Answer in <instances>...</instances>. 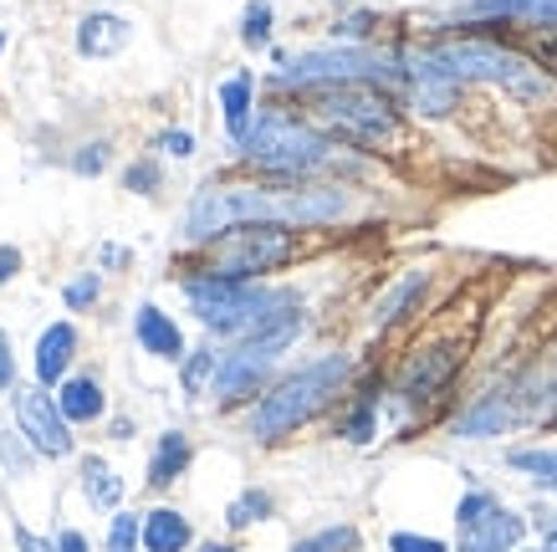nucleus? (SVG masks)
Masks as SVG:
<instances>
[{
  "label": "nucleus",
  "mask_w": 557,
  "mask_h": 552,
  "mask_svg": "<svg viewBox=\"0 0 557 552\" xmlns=\"http://www.w3.org/2000/svg\"><path fill=\"white\" fill-rule=\"evenodd\" d=\"M267 512H271V496H267V491H246V496H236V502H231L225 522H231V527H251V522H261Z\"/></svg>",
  "instance_id": "24"
},
{
  "label": "nucleus",
  "mask_w": 557,
  "mask_h": 552,
  "mask_svg": "<svg viewBox=\"0 0 557 552\" xmlns=\"http://www.w3.org/2000/svg\"><path fill=\"white\" fill-rule=\"evenodd\" d=\"M456 522H460L456 552H511L527 532L522 517L507 512V506H496V496H486V491H471V496L460 502Z\"/></svg>",
  "instance_id": "9"
},
{
  "label": "nucleus",
  "mask_w": 557,
  "mask_h": 552,
  "mask_svg": "<svg viewBox=\"0 0 557 552\" xmlns=\"http://www.w3.org/2000/svg\"><path fill=\"white\" fill-rule=\"evenodd\" d=\"M312 113H318L327 128L358 138V144H384V138H394V113H388V102L363 93V87H354V83L318 93V98H312Z\"/></svg>",
  "instance_id": "7"
},
{
  "label": "nucleus",
  "mask_w": 557,
  "mask_h": 552,
  "mask_svg": "<svg viewBox=\"0 0 557 552\" xmlns=\"http://www.w3.org/2000/svg\"><path fill=\"white\" fill-rule=\"evenodd\" d=\"M16 384V364H11V343H5V333H0V389Z\"/></svg>",
  "instance_id": "37"
},
{
  "label": "nucleus",
  "mask_w": 557,
  "mask_h": 552,
  "mask_svg": "<svg viewBox=\"0 0 557 552\" xmlns=\"http://www.w3.org/2000/svg\"><path fill=\"white\" fill-rule=\"evenodd\" d=\"M210 373H220L215 353H195V358H189V368H185V389H189V394H200Z\"/></svg>",
  "instance_id": "28"
},
{
  "label": "nucleus",
  "mask_w": 557,
  "mask_h": 552,
  "mask_svg": "<svg viewBox=\"0 0 557 552\" xmlns=\"http://www.w3.org/2000/svg\"><path fill=\"white\" fill-rule=\"evenodd\" d=\"M185 466H189V440L180 430H170V436L159 440V455H153V466H149V486H170Z\"/></svg>",
  "instance_id": "19"
},
{
  "label": "nucleus",
  "mask_w": 557,
  "mask_h": 552,
  "mask_svg": "<svg viewBox=\"0 0 557 552\" xmlns=\"http://www.w3.org/2000/svg\"><path fill=\"white\" fill-rule=\"evenodd\" d=\"M348 210L338 189H246V184H205L189 200V235L215 241L240 220L256 225H322Z\"/></svg>",
  "instance_id": "1"
},
{
  "label": "nucleus",
  "mask_w": 557,
  "mask_h": 552,
  "mask_svg": "<svg viewBox=\"0 0 557 552\" xmlns=\"http://www.w3.org/2000/svg\"><path fill=\"white\" fill-rule=\"evenodd\" d=\"M16 271H21V252L16 246H0V282H11Z\"/></svg>",
  "instance_id": "36"
},
{
  "label": "nucleus",
  "mask_w": 557,
  "mask_h": 552,
  "mask_svg": "<svg viewBox=\"0 0 557 552\" xmlns=\"http://www.w3.org/2000/svg\"><path fill=\"white\" fill-rule=\"evenodd\" d=\"M507 425H511V404H507V400H486V404H475L471 415L460 419V436L481 440V436H496V430H507Z\"/></svg>",
  "instance_id": "22"
},
{
  "label": "nucleus",
  "mask_w": 557,
  "mask_h": 552,
  "mask_svg": "<svg viewBox=\"0 0 557 552\" xmlns=\"http://www.w3.org/2000/svg\"><path fill=\"white\" fill-rule=\"evenodd\" d=\"M517 470H532L542 486H557V451H517L511 455Z\"/></svg>",
  "instance_id": "25"
},
{
  "label": "nucleus",
  "mask_w": 557,
  "mask_h": 552,
  "mask_svg": "<svg viewBox=\"0 0 557 552\" xmlns=\"http://www.w3.org/2000/svg\"><path fill=\"white\" fill-rule=\"evenodd\" d=\"M394 77V62L388 57H373V51H307L297 62L276 72L282 87H307V83H388Z\"/></svg>",
  "instance_id": "8"
},
{
  "label": "nucleus",
  "mask_w": 557,
  "mask_h": 552,
  "mask_svg": "<svg viewBox=\"0 0 557 552\" xmlns=\"http://www.w3.org/2000/svg\"><path fill=\"white\" fill-rule=\"evenodd\" d=\"M138 343H144L149 353H159V358H180V353H185L180 328H174L159 307H138Z\"/></svg>",
  "instance_id": "15"
},
{
  "label": "nucleus",
  "mask_w": 557,
  "mask_h": 552,
  "mask_svg": "<svg viewBox=\"0 0 557 552\" xmlns=\"http://www.w3.org/2000/svg\"><path fill=\"white\" fill-rule=\"evenodd\" d=\"M354 548H358V532L338 527V532H322V537H312V542H302L297 552H354Z\"/></svg>",
  "instance_id": "27"
},
{
  "label": "nucleus",
  "mask_w": 557,
  "mask_h": 552,
  "mask_svg": "<svg viewBox=\"0 0 557 552\" xmlns=\"http://www.w3.org/2000/svg\"><path fill=\"white\" fill-rule=\"evenodd\" d=\"M123 41H128V21H119V16H87L83 32H77V47H83L87 57H108V51H119Z\"/></svg>",
  "instance_id": "16"
},
{
  "label": "nucleus",
  "mask_w": 557,
  "mask_h": 552,
  "mask_svg": "<svg viewBox=\"0 0 557 552\" xmlns=\"http://www.w3.org/2000/svg\"><path fill=\"white\" fill-rule=\"evenodd\" d=\"M450 368H456V353L450 348H430L424 358H414L405 373V394L409 400H430L445 379H450Z\"/></svg>",
  "instance_id": "13"
},
{
  "label": "nucleus",
  "mask_w": 557,
  "mask_h": 552,
  "mask_svg": "<svg viewBox=\"0 0 557 552\" xmlns=\"http://www.w3.org/2000/svg\"><path fill=\"white\" fill-rule=\"evenodd\" d=\"M420 286H424V277H409V282L399 286V292H394V297H388L384 307H379V322H394V318H399V307H405V302L414 297V292H420Z\"/></svg>",
  "instance_id": "30"
},
{
  "label": "nucleus",
  "mask_w": 557,
  "mask_h": 552,
  "mask_svg": "<svg viewBox=\"0 0 557 552\" xmlns=\"http://www.w3.org/2000/svg\"><path fill=\"white\" fill-rule=\"evenodd\" d=\"M240 36H246V47H267V41H271V5H267V0H251Z\"/></svg>",
  "instance_id": "26"
},
{
  "label": "nucleus",
  "mask_w": 557,
  "mask_h": 552,
  "mask_svg": "<svg viewBox=\"0 0 557 552\" xmlns=\"http://www.w3.org/2000/svg\"><path fill=\"white\" fill-rule=\"evenodd\" d=\"M369 21H373V16H348V21L338 26V36H358V32H369Z\"/></svg>",
  "instance_id": "40"
},
{
  "label": "nucleus",
  "mask_w": 557,
  "mask_h": 552,
  "mask_svg": "<svg viewBox=\"0 0 557 552\" xmlns=\"http://www.w3.org/2000/svg\"><path fill=\"white\" fill-rule=\"evenodd\" d=\"M292 256V235L282 225H246V231H225L210 246V277H231L246 282L256 271L282 267Z\"/></svg>",
  "instance_id": "6"
},
{
  "label": "nucleus",
  "mask_w": 557,
  "mask_h": 552,
  "mask_svg": "<svg viewBox=\"0 0 557 552\" xmlns=\"http://www.w3.org/2000/svg\"><path fill=\"white\" fill-rule=\"evenodd\" d=\"M276 364V353L271 348H261V343H246V348H236L225 364H220V373H215V394L220 400H240L246 389H256L261 384V373Z\"/></svg>",
  "instance_id": "11"
},
{
  "label": "nucleus",
  "mask_w": 557,
  "mask_h": 552,
  "mask_svg": "<svg viewBox=\"0 0 557 552\" xmlns=\"http://www.w3.org/2000/svg\"><path fill=\"white\" fill-rule=\"evenodd\" d=\"M62 415L77 419V425H87V419H98L102 415V389L92 384V379H72L67 389H62Z\"/></svg>",
  "instance_id": "21"
},
{
  "label": "nucleus",
  "mask_w": 557,
  "mask_h": 552,
  "mask_svg": "<svg viewBox=\"0 0 557 552\" xmlns=\"http://www.w3.org/2000/svg\"><path fill=\"white\" fill-rule=\"evenodd\" d=\"M394 552H445V542H435V537H414V532H399L394 542H388Z\"/></svg>",
  "instance_id": "31"
},
{
  "label": "nucleus",
  "mask_w": 557,
  "mask_h": 552,
  "mask_svg": "<svg viewBox=\"0 0 557 552\" xmlns=\"http://www.w3.org/2000/svg\"><path fill=\"white\" fill-rule=\"evenodd\" d=\"M144 542H149V552H180L189 542V522L180 512H149Z\"/></svg>",
  "instance_id": "17"
},
{
  "label": "nucleus",
  "mask_w": 557,
  "mask_h": 552,
  "mask_svg": "<svg viewBox=\"0 0 557 552\" xmlns=\"http://www.w3.org/2000/svg\"><path fill=\"white\" fill-rule=\"evenodd\" d=\"M327 154H333L327 138L282 113H267L246 134V159H256L261 169H276V174H307V169L327 164Z\"/></svg>",
  "instance_id": "5"
},
{
  "label": "nucleus",
  "mask_w": 557,
  "mask_h": 552,
  "mask_svg": "<svg viewBox=\"0 0 557 552\" xmlns=\"http://www.w3.org/2000/svg\"><path fill=\"white\" fill-rule=\"evenodd\" d=\"M92 297H98V277H77V282L67 286V302H72V307H87Z\"/></svg>",
  "instance_id": "32"
},
{
  "label": "nucleus",
  "mask_w": 557,
  "mask_h": 552,
  "mask_svg": "<svg viewBox=\"0 0 557 552\" xmlns=\"http://www.w3.org/2000/svg\"><path fill=\"white\" fill-rule=\"evenodd\" d=\"M77 169H83V174H98V169H102V149L77 154Z\"/></svg>",
  "instance_id": "39"
},
{
  "label": "nucleus",
  "mask_w": 557,
  "mask_h": 552,
  "mask_svg": "<svg viewBox=\"0 0 557 552\" xmlns=\"http://www.w3.org/2000/svg\"><path fill=\"white\" fill-rule=\"evenodd\" d=\"M369 430H373V404H363V409L348 419V440H369Z\"/></svg>",
  "instance_id": "33"
},
{
  "label": "nucleus",
  "mask_w": 557,
  "mask_h": 552,
  "mask_svg": "<svg viewBox=\"0 0 557 552\" xmlns=\"http://www.w3.org/2000/svg\"><path fill=\"white\" fill-rule=\"evenodd\" d=\"M220 102H225V128H231V138H240L246 144V118H251V77H231V83L220 87Z\"/></svg>",
  "instance_id": "20"
},
{
  "label": "nucleus",
  "mask_w": 557,
  "mask_h": 552,
  "mask_svg": "<svg viewBox=\"0 0 557 552\" xmlns=\"http://www.w3.org/2000/svg\"><path fill=\"white\" fill-rule=\"evenodd\" d=\"M83 476H87V491H92V502H102V506H113L123 496V486H119V476L102 466V461H87L83 466Z\"/></svg>",
  "instance_id": "23"
},
{
  "label": "nucleus",
  "mask_w": 557,
  "mask_h": 552,
  "mask_svg": "<svg viewBox=\"0 0 557 552\" xmlns=\"http://www.w3.org/2000/svg\"><path fill=\"white\" fill-rule=\"evenodd\" d=\"M409 68H414V108H420V113H450V108H456V77L435 62V51H430V57H414Z\"/></svg>",
  "instance_id": "12"
},
{
  "label": "nucleus",
  "mask_w": 557,
  "mask_h": 552,
  "mask_svg": "<svg viewBox=\"0 0 557 552\" xmlns=\"http://www.w3.org/2000/svg\"><path fill=\"white\" fill-rule=\"evenodd\" d=\"M62 552H87L83 532H62Z\"/></svg>",
  "instance_id": "41"
},
{
  "label": "nucleus",
  "mask_w": 557,
  "mask_h": 552,
  "mask_svg": "<svg viewBox=\"0 0 557 552\" xmlns=\"http://www.w3.org/2000/svg\"><path fill=\"white\" fill-rule=\"evenodd\" d=\"M475 11H496V16H517L527 26H553L557 32V0H475Z\"/></svg>",
  "instance_id": "18"
},
{
  "label": "nucleus",
  "mask_w": 557,
  "mask_h": 552,
  "mask_svg": "<svg viewBox=\"0 0 557 552\" xmlns=\"http://www.w3.org/2000/svg\"><path fill=\"white\" fill-rule=\"evenodd\" d=\"M134 542H138V517H113L108 548H113V552H134Z\"/></svg>",
  "instance_id": "29"
},
{
  "label": "nucleus",
  "mask_w": 557,
  "mask_h": 552,
  "mask_svg": "<svg viewBox=\"0 0 557 552\" xmlns=\"http://www.w3.org/2000/svg\"><path fill=\"white\" fill-rule=\"evenodd\" d=\"M72 348H77V333H72L67 322H57V328L41 333V343H36V373H41V384H57V379H62Z\"/></svg>",
  "instance_id": "14"
},
{
  "label": "nucleus",
  "mask_w": 557,
  "mask_h": 552,
  "mask_svg": "<svg viewBox=\"0 0 557 552\" xmlns=\"http://www.w3.org/2000/svg\"><path fill=\"white\" fill-rule=\"evenodd\" d=\"M205 552H236V548H215V542H210V548H205Z\"/></svg>",
  "instance_id": "43"
},
{
  "label": "nucleus",
  "mask_w": 557,
  "mask_h": 552,
  "mask_svg": "<svg viewBox=\"0 0 557 552\" xmlns=\"http://www.w3.org/2000/svg\"><path fill=\"white\" fill-rule=\"evenodd\" d=\"M343 379H348V358H338V353H333V358H318V364H307L302 373L282 379L267 400L256 404L251 430L261 440H276V436H287V430H297V425H307L322 404L338 394Z\"/></svg>",
  "instance_id": "3"
},
{
  "label": "nucleus",
  "mask_w": 557,
  "mask_h": 552,
  "mask_svg": "<svg viewBox=\"0 0 557 552\" xmlns=\"http://www.w3.org/2000/svg\"><path fill=\"white\" fill-rule=\"evenodd\" d=\"M159 149L174 154V159H185V154H195V138H189V134H164V138H159Z\"/></svg>",
  "instance_id": "34"
},
{
  "label": "nucleus",
  "mask_w": 557,
  "mask_h": 552,
  "mask_svg": "<svg viewBox=\"0 0 557 552\" xmlns=\"http://www.w3.org/2000/svg\"><path fill=\"white\" fill-rule=\"evenodd\" d=\"M16 419H21V430H26V440H32L41 455H67L72 451L67 415H62V404H51L41 389H21Z\"/></svg>",
  "instance_id": "10"
},
{
  "label": "nucleus",
  "mask_w": 557,
  "mask_h": 552,
  "mask_svg": "<svg viewBox=\"0 0 557 552\" xmlns=\"http://www.w3.org/2000/svg\"><path fill=\"white\" fill-rule=\"evenodd\" d=\"M435 62L456 83H496V87H507L517 102H532V108L557 98L553 77L537 62H527V57H517L507 47H491V41H445L435 51Z\"/></svg>",
  "instance_id": "2"
},
{
  "label": "nucleus",
  "mask_w": 557,
  "mask_h": 552,
  "mask_svg": "<svg viewBox=\"0 0 557 552\" xmlns=\"http://www.w3.org/2000/svg\"><path fill=\"white\" fill-rule=\"evenodd\" d=\"M542 552H557V527H553V532H547V548H542Z\"/></svg>",
  "instance_id": "42"
},
{
  "label": "nucleus",
  "mask_w": 557,
  "mask_h": 552,
  "mask_svg": "<svg viewBox=\"0 0 557 552\" xmlns=\"http://www.w3.org/2000/svg\"><path fill=\"white\" fill-rule=\"evenodd\" d=\"M16 542H21V552H62V542H57V548H47V542H41L36 532H26V527L16 532Z\"/></svg>",
  "instance_id": "38"
},
{
  "label": "nucleus",
  "mask_w": 557,
  "mask_h": 552,
  "mask_svg": "<svg viewBox=\"0 0 557 552\" xmlns=\"http://www.w3.org/2000/svg\"><path fill=\"white\" fill-rule=\"evenodd\" d=\"M185 297L200 312L205 328H215V333H251V338L292 302V297L256 292L246 282H231V277H195V282H185Z\"/></svg>",
  "instance_id": "4"
},
{
  "label": "nucleus",
  "mask_w": 557,
  "mask_h": 552,
  "mask_svg": "<svg viewBox=\"0 0 557 552\" xmlns=\"http://www.w3.org/2000/svg\"><path fill=\"white\" fill-rule=\"evenodd\" d=\"M153 184H159L153 164H134V169H128V189H153Z\"/></svg>",
  "instance_id": "35"
},
{
  "label": "nucleus",
  "mask_w": 557,
  "mask_h": 552,
  "mask_svg": "<svg viewBox=\"0 0 557 552\" xmlns=\"http://www.w3.org/2000/svg\"><path fill=\"white\" fill-rule=\"evenodd\" d=\"M0 47H5V36H0Z\"/></svg>",
  "instance_id": "44"
}]
</instances>
